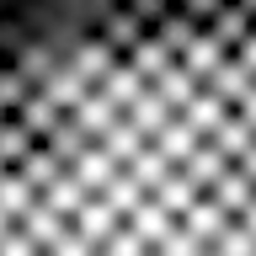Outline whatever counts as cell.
<instances>
[{"mask_svg": "<svg viewBox=\"0 0 256 256\" xmlns=\"http://www.w3.org/2000/svg\"><path fill=\"white\" fill-rule=\"evenodd\" d=\"M0 128H11V112H6V107H0Z\"/></svg>", "mask_w": 256, "mask_h": 256, "instance_id": "1", "label": "cell"}, {"mask_svg": "<svg viewBox=\"0 0 256 256\" xmlns=\"http://www.w3.org/2000/svg\"><path fill=\"white\" fill-rule=\"evenodd\" d=\"M0 70H6V59H0Z\"/></svg>", "mask_w": 256, "mask_h": 256, "instance_id": "2", "label": "cell"}]
</instances>
